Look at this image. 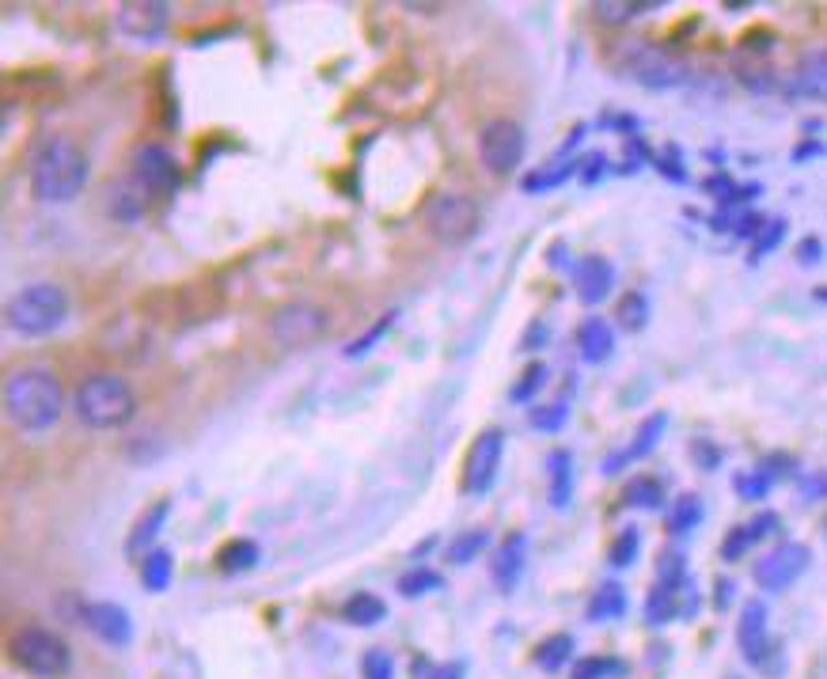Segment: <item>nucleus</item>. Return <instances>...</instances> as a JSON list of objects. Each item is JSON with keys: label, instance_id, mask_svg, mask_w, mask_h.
Segmentation results:
<instances>
[{"label": "nucleus", "instance_id": "1", "mask_svg": "<svg viewBox=\"0 0 827 679\" xmlns=\"http://www.w3.org/2000/svg\"><path fill=\"white\" fill-rule=\"evenodd\" d=\"M4 418L12 429L35 437L50 433L65 414V383L46 365H20L4 376Z\"/></svg>", "mask_w": 827, "mask_h": 679}, {"label": "nucleus", "instance_id": "2", "mask_svg": "<svg viewBox=\"0 0 827 679\" xmlns=\"http://www.w3.org/2000/svg\"><path fill=\"white\" fill-rule=\"evenodd\" d=\"M91 179V160L84 144L68 134H50L30 156V190L46 205H68Z\"/></svg>", "mask_w": 827, "mask_h": 679}, {"label": "nucleus", "instance_id": "3", "mask_svg": "<svg viewBox=\"0 0 827 679\" xmlns=\"http://www.w3.org/2000/svg\"><path fill=\"white\" fill-rule=\"evenodd\" d=\"M73 414L80 426L96 429V433H111V429H122L137 418V391L118 373H91L76 383Z\"/></svg>", "mask_w": 827, "mask_h": 679}, {"label": "nucleus", "instance_id": "4", "mask_svg": "<svg viewBox=\"0 0 827 679\" xmlns=\"http://www.w3.org/2000/svg\"><path fill=\"white\" fill-rule=\"evenodd\" d=\"M73 312V297L58 281H30L15 289L4 304V323L20 338H46L61 330Z\"/></svg>", "mask_w": 827, "mask_h": 679}, {"label": "nucleus", "instance_id": "5", "mask_svg": "<svg viewBox=\"0 0 827 679\" xmlns=\"http://www.w3.org/2000/svg\"><path fill=\"white\" fill-rule=\"evenodd\" d=\"M615 68L649 91H672V88H684V84L691 80L687 61L676 58V53H668L656 42H626L623 50L615 53Z\"/></svg>", "mask_w": 827, "mask_h": 679}, {"label": "nucleus", "instance_id": "6", "mask_svg": "<svg viewBox=\"0 0 827 679\" xmlns=\"http://www.w3.org/2000/svg\"><path fill=\"white\" fill-rule=\"evenodd\" d=\"M425 231H429L437 243L444 247H463L478 236V225H483V213H478V202L460 190H440L425 202L422 210Z\"/></svg>", "mask_w": 827, "mask_h": 679}, {"label": "nucleus", "instance_id": "7", "mask_svg": "<svg viewBox=\"0 0 827 679\" xmlns=\"http://www.w3.org/2000/svg\"><path fill=\"white\" fill-rule=\"evenodd\" d=\"M8 653H12V661L23 668V672H30L38 679H58L68 672V665H73L68 642L46 627H20L12 638H8Z\"/></svg>", "mask_w": 827, "mask_h": 679}, {"label": "nucleus", "instance_id": "8", "mask_svg": "<svg viewBox=\"0 0 827 679\" xmlns=\"http://www.w3.org/2000/svg\"><path fill=\"white\" fill-rule=\"evenodd\" d=\"M266 327H270V338H274L281 350H300V345H312L327 335L330 315L327 307L312 304V300H289V304L270 312Z\"/></svg>", "mask_w": 827, "mask_h": 679}, {"label": "nucleus", "instance_id": "9", "mask_svg": "<svg viewBox=\"0 0 827 679\" xmlns=\"http://www.w3.org/2000/svg\"><path fill=\"white\" fill-rule=\"evenodd\" d=\"M524 152H528V134H524L521 122L513 118H493L478 129V160L490 175L505 179L516 167L524 164Z\"/></svg>", "mask_w": 827, "mask_h": 679}, {"label": "nucleus", "instance_id": "10", "mask_svg": "<svg viewBox=\"0 0 827 679\" xmlns=\"http://www.w3.org/2000/svg\"><path fill=\"white\" fill-rule=\"evenodd\" d=\"M501 452H505V433L501 429H483L471 444L467 460H463V493L483 498L493 490L501 470Z\"/></svg>", "mask_w": 827, "mask_h": 679}, {"label": "nucleus", "instance_id": "11", "mask_svg": "<svg viewBox=\"0 0 827 679\" xmlns=\"http://www.w3.org/2000/svg\"><path fill=\"white\" fill-rule=\"evenodd\" d=\"M114 27H118L122 38L137 46H152L167 35L172 27V8L167 4H152V0H137V4H122L114 12Z\"/></svg>", "mask_w": 827, "mask_h": 679}, {"label": "nucleus", "instance_id": "12", "mask_svg": "<svg viewBox=\"0 0 827 679\" xmlns=\"http://www.w3.org/2000/svg\"><path fill=\"white\" fill-rule=\"evenodd\" d=\"M809 558H813V551H809L805 543H782V546H775V551L763 554V558L755 562V584H760V589H767V592L790 589V584L809 569Z\"/></svg>", "mask_w": 827, "mask_h": 679}, {"label": "nucleus", "instance_id": "13", "mask_svg": "<svg viewBox=\"0 0 827 679\" xmlns=\"http://www.w3.org/2000/svg\"><path fill=\"white\" fill-rule=\"evenodd\" d=\"M134 183L145 194H167L179 187V164L164 144H141L134 152Z\"/></svg>", "mask_w": 827, "mask_h": 679}, {"label": "nucleus", "instance_id": "14", "mask_svg": "<svg viewBox=\"0 0 827 679\" xmlns=\"http://www.w3.org/2000/svg\"><path fill=\"white\" fill-rule=\"evenodd\" d=\"M80 623L114 650H126L134 642V623H129V612L122 604H106V600L80 604Z\"/></svg>", "mask_w": 827, "mask_h": 679}, {"label": "nucleus", "instance_id": "15", "mask_svg": "<svg viewBox=\"0 0 827 679\" xmlns=\"http://www.w3.org/2000/svg\"><path fill=\"white\" fill-rule=\"evenodd\" d=\"M737 645H740V653H744L748 665H755V668L767 672L770 630H767V604H763V600H748L744 604L740 623H737Z\"/></svg>", "mask_w": 827, "mask_h": 679}, {"label": "nucleus", "instance_id": "16", "mask_svg": "<svg viewBox=\"0 0 827 679\" xmlns=\"http://www.w3.org/2000/svg\"><path fill=\"white\" fill-rule=\"evenodd\" d=\"M574 285H577V297L585 304H604L615 289V269L604 254H585L581 262L574 266Z\"/></svg>", "mask_w": 827, "mask_h": 679}, {"label": "nucleus", "instance_id": "17", "mask_svg": "<svg viewBox=\"0 0 827 679\" xmlns=\"http://www.w3.org/2000/svg\"><path fill=\"white\" fill-rule=\"evenodd\" d=\"M524 558H528V536L524 531H513V536L501 539V546L493 551V584H498V592H516V584H521L524 577Z\"/></svg>", "mask_w": 827, "mask_h": 679}, {"label": "nucleus", "instance_id": "18", "mask_svg": "<svg viewBox=\"0 0 827 679\" xmlns=\"http://www.w3.org/2000/svg\"><path fill=\"white\" fill-rule=\"evenodd\" d=\"M167 516H172V501H167V498L152 501V505L145 508L141 516H137L134 528H129V539H126V554H129V558H149V554L156 551L152 543H156V536L164 531Z\"/></svg>", "mask_w": 827, "mask_h": 679}, {"label": "nucleus", "instance_id": "19", "mask_svg": "<svg viewBox=\"0 0 827 679\" xmlns=\"http://www.w3.org/2000/svg\"><path fill=\"white\" fill-rule=\"evenodd\" d=\"M664 429H668V414H664V411L649 414V418L641 422L638 433H634V444H630V449H623L619 455H607V460H604V475H619V470L626 467V463L646 460V455L653 452L656 444H661Z\"/></svg>", "mask_w": 827, "mask_h": 679}, {"label": "nucleus", "instance_id": "20", "mask_svg": "<svg viewBox=\"0 0 827 679\" xmlns=\"http://www.w3.org/2000/svg\"><path fill=\"white\" fill-rule=\"evenodd\" d=\"M786 96L790 99H813V103H827V53H809L786 80Z\"/></svg>", "mask_w": 827, "mask_h": 679}, {"label": "nucleus", "instance_id": "21", "mask_svg": "<svg viewBox=\"0 0 827 679\" xmlns=\"http://www.w3.org/2000/svg\"><path fill=\"white\" fill-rule=\"evenodd\" d=\"M687 592H691V581H656L646 600V619L653 623V627H668L672 619L687 615V607L679 604Z\"/></svg>", "mask_w": 827, "mask_h": 679}, {"label": "nucleus", "instance_id": "22", "mask_svg": "<svg viewBox=\"0 0 827 679\" xmlns=\"http://www.w3.org/2000/svg\"><path fill=\"white\" fill-rule=\"evenodd\" d=\"M615 350V330L607 319H600V315H589V319L577 327V353H581V361H589V365H600V361H607Z\"/></svg>", "mask_w": 827, "mask_h": 679}, {"label": "nucleus", "instance_id": "23", "mask_svg": "<svg viewBox=\"0 0 827 679\" xmlns=\"http://www.w3.org/2000/svg\"><path fill=\"white\" fill-rule=\"evenodd\" d=\"M547 478H551V505L566 508L569 498H574V455L566 449H554L551 460H547Z\"/></svg>", "mask_w": 827, "mask_h": 679}, {"label": "nucleus", "instance_id": "24", "mask_svg": "<svg viewBox=\"0 0 827 679\" xmlns=\"http://www.w3.org/2000/svg\"><path fill=\"white\" fill-rule=\"evenodd\" d=\"M585 615H589V623H615V619H623V615H626V592H623V584H615V581L600 584V589L592 592Z\"/></svg>", "mask_w": 827, "mask_h": 679}, {"label": "nucleus", "instance_id": "25", "mask_svg": "<svg viewBox=\"0 0 827 679\" xmlns=\"http://www.w3.org/2000/svg\"><path fill=\"white\" fill-rule=\"evenodd\" d=\"M384 615H388V604L376 592H353L342 604V619L350 627H376V623H384Z\"/></svg>", "mask_w": 827, "mask_h": 679}, {"label": "nucleus", "instance_id": "26", "mask_svg": "<svg viewBox=\"0 0 827 679\" xmlns=\"http://www.w3.org/2000/svg\"><path fill=\"white\" fill-rule=\"evenodd\" d=\"M490 546V528H467V531H455V539L448 543L444 558L452 562V566H471V562L478 558V554Z\"/></svg>", "mask_w": 827, "mask_h": 679}, {"label": "nucleus", "instance_id": "27", "mask_svg": "<svg viewBox=\"0 0 827 679\" xmlns=\"http://www.w3.org/2000/svg\"><path fill=\"white\" fill-rule=\"evenodd\" d=\"M574 650H577L574 634H551L536 645V665L543 668V672H559V668H566L569 661H574Z\"/></svg>", "mask_w": 827, "mask_h": 679}, {"label": "nucleus", "instance_id": "28", "mask_svg": "<svg viewBox=\"0 0 827 679\" xmlns=\"http://www.w3.org/2000/svg\"><path fill=\"white\" fill-rule=\"evenodd\" d=\"M254 562H259V543L254 539H231L216 554L221 574H247V569H254Z\"/></svg>", "mask_w": 827, "mask_h": 679}, {"label": "nucleus", "instance_id": "29", "mask_svg": "<svg viewBox=\"0 0 827 679\" xmlns=\"http://www.w3.org/2000/svg\"><path fill=\"white\" fill-rule=\"evenodd\" d=\"M440 589H444V577H440L433 566H411L403 577H399V592H403L406 600L429 596V592H440Z\"/></svg>", "mask_w": 827, "mask_h": 679}, {"label": "nucleus", "instance_id": "30", "mask_svg": "<svg viewBox=\"0 0 827 679\" xmlns=\"http://www.w3.org/2000/svg\"><path fill=\"white\" fill-rule=\"evenodd\" d=\"M702 516H706V508H702V498H694V493H684V498H676V505H672V513H668V531H672V536H687L691 528H699Z\"/></svg>", "mask_w": 827, "mask_h": 679}, {"label": "nucleus", "instance_id": "31", "mask_svg": "<svg viewBox=\"0 0 827 679\" xmlns=\"http://www.w3.org/2000/svg\"><path fill=\"white\" fill-rule=\"evenodd\" d=\"M623 505L626 508H661L664 505V486L649 475H638L630 486L623 490Z\"/></svg>", "mask_w": 827, "mask_h": 679}, {"label": "nucleus", "instance_id": "32", "mask_svg": "<svg viewBox=\"0 0 827 679\" xmlns=\"http://www.w3.org/2000/svg\"><path fill=\"white\" fill-rule=\"evenodd\" d=\"M172 574H175V562L167 551H152L149 558H141V581L149 592H164L172 584Z\"/></svg>", "mask_w": 827, "mask_h": 679}, {"label": "nucleus", "instance_id": "33", "mask_svg": "<svg viewBox=\"0 0 827 679\" xmlns=\"http://www.w3.org/2000/svg\"><path fill=\"white\" fill-rule=\"evenodd\" d=\"M396 319H399L396 312H384L380 319H376L373 327L365 330V335H361V338H353V342L346 345V350H342V357H346V361H358V357H365V353H373V345L380 342L384 335H388V330H391V323H396Z\"/></svg>", "mask_w": 827, "mask_h": 679}, {"label": "nucleus", "instance_id": "34", "mask_svg": "<svg viewBox=\"0 0 827 679\" xmlns=\"http://www.w3.org/2000/svg\"><path fill=\"white\" fill-rule=\"evenodd\" d=\"M626 665L615 657H600V653H592V657H581L574 665V679H612V676H623Z\"/></svg>", "mask_w": 827, "mask_h": 679}, {"label": "nucleus", "instance_id": "35", "mask_svg": "<svg viewBox=\"0 0 827 679\" xmlns=\"http://www.w3.org/2000/svg\"><path fill=\"white\" fill-rule=\"evenodd\" d=\"M615 319H619L626 330H641V327H646V319H649L646 292H626V297L619 300V307H615Z\"/></svg>", "mask_w": 827, "mask_h": 679}, {"label": "nucleus", "instance_id": "36", "mask_svg": "<svg viewBox=\"0 0 827 679\" xmlns=\"http://www.w3.org/2000/svg\"><path fill=\"white\" fill-rule=\"evenodd\" d=\"M770 482H775V478H770L763 467L744 470V475L732 478V486H737V493H740V498H744V501H763V498H767V493H770Z\"/></svg>", "mask_w": 827, "mask_h": 679}, {"label": "nucleus", "instance_id": "37", "mask_svg": "<svg viewBox=\"0 0 827 679\" xmlns=\"http://www.w3.org/2000/svg\"><path fill=\"white\" fill-rule=\"evenodd\" d=\"M547 376H551V373H547L543 361H536V365H528V368H524L521 380L513 383V391H509V399H513V403H528V399L536 395V391L547 383Z\"/></svg>", "mask_w": 827, "mask_h": 679}, {"label": "nucleus", "instance_id": "38", "mask_svg": "<svg viewBox=\"0 0 827 679\" xmlns=\"http://www.w3.org/2000/svg\"><path fill=\"white\" fill-rule=\"evenodd\" d=\"M638 551H641L638 528H623L619 536H615V543H612V566H615V569L634 566V562H638Z\"/></svg>", "mask_w": 827, "mask_h": 679}, {"label": "nucleus", "instance_id": "39", "mask_svg": "<svg viewBox=\"0 0 827 679\" xmlns=\"http://www.w3.org/2000/svg\"><path fill=\"white\" fill-rule=\"evenodd\" d=\"M528 422H531V429H539V433H559V429L569 422V406L566 403L536 406V411L528 414Z\"/></svg>", "mask_w": 827, "mask_h": 679}, {"label": "nucleus", "instance_id": "40", "mask_svg": "<svg viewBox=\"0 0 827 679\" xmlns=\"http://www.w3.org/2000/svg\"><path fill=\"white\" fill-rule=\"evenodd\" d=\"M577 167H581V164H559V167H551V172L543 167V172H536V175H528V179H524V190H528V194H536V190L562 187V183H566L569 175L577 172Z\"/></svg>", "mask_w": 827, "mask_h": 679}, {"label": "nucleus", "instance_id": "41", "mask_svg": "<svg viewBox=\"0 0 827 679\" xmlns=\"http://www.w3.org/2000/svg\"><path fill=\"white\" fill-rule=\"evenodd\" d=\"M361 679H396V661L388 650H368L361 657Z\"/></svg>", "mask_w": 827, "mask_h": 679}, {"label": "nucleus", "instance_id": "42", "mask_svg": "<svg viewBox=\"0 0 827 679\" xmlns=\"http://www.w3.org/2000/svg\"><path fill=\"white\" fill-rule=\"evenodd\" d=\"M782 236H786V221H767V228H763L760 236H755V243H752V262L767 259V254L782 243Z\"/></svg>", "mask_w": 827, "mask_h": 679}, {"label": "nucleus", "instance_id": "43", "mask_svg": "<svg viewBox=\"0 0 827 679\" xmlns=\"http://www.w3.org/2000/svg\"><path fill=\"white\" fill-rule=\"evenodd\" d=\"M649 8H656V4H615V0H600L597 15L604 23H626V20H634V15L649 12Z\"/></svg>", "mask_w": 827, "mask_h": 679}, {"label": "nucleus", "instance_id": "44", "mask_svg": "<svg viewBox=\"0 0 827 679\" xmlns=\"http://www.w3.org/2000/svg\"><path fill=\"white\" fill-rule=\"evenodd\" d=\"M755 546V539H752V531H748V524H740V528H732L729 536H725V543H722V558L725 562H737L740 554H748Z\"/></svg>", "mask_w": 827, "mask_h": 679}, {"label": "nucleus", "instance_id": "45", "mask_svg": "<svg viewBox=\"0 0 827 679\" xmlns=\"http://www.w3.org/2000/svg\"><path fill=\"white\" fill-rule=\"evenodd\" d=\"M691 455H694V463H699V467H706V470H714L717 463H722V452H717L710 441H694L691 444Z\"/></svg>", "mask_w": 827, "mask_h": 679}, {"label": "nucleus", "instance_id": "46", "mask_svg": "<svg viewBox=\"0 0 827 679\" xmlns=\"http://www.w3.org/2000/svg\"><path fill=\"white\" fill-rule=\"evenodd\" d=\"M775 528H778V516H775V513H760L755 520H748V531H752L755 543H760V539H767Z\"/></svg>", "mask_w": 827, "mask_h": 679}, {"label": "nucleus", "instance_id": "47", "mask_svg": "<svg viewBox=\"0 0 827 679\" xmlns=\"http://www.w3.org/2000/svg\"><path fill=\"white\" fill-rule=\"evenodd\" d=\"M604 164H607V156H604V152H592V156L589 160H585V172H581V179L585 183H597L600 179V175H604Z\"/></svg>", "mask_w": 827, "mask_h": 679}, {"label": "nucleus", "instance_id": "48", "mask_svg": "<svg viewBox=\"0 0 827 679\" xmlns=\"http://www.w3.org/2000/svg\"><path fill=\"white\" fill-rule=\"evenodd\" d=\"M820 254H824V243H820V239H805V243L798 247V259L805 262V266H813V262H820Z\"/></svg>", "mask_w": 827, "mask_h": 679}, {"label": "nucleus", "instance_id": "49", "mask_svg": "<svg viewBox=\"0 0 827 679\" xmlns=\"http://www.w3.org/2000/svg\"><path fill=\"white\" fill-rule=\"evenodd\" d=\"M425 679H463V665H437L425 672Z\"/></svg>", "mask_w": 827, "mask_h": 679}, {"label": "nucleus", "instance_id": "50", "mask_svg": "<svg viewBox=\"0 0 827 679\" xmlns=\"http://www.w3.org/2000/svg\"><path fill=\"white\" fill-rule=\"evenodd\" d=\"M547 338H551V335H547V327H543V323H536V327L528 330V338H524V350H536V345L547 342Z\"/></svg>", "mask_w": 827, "mask_h": 679}, {"label": "nucleus", "instance_id": "51", "mask_svg": "<svg viewBox=\"0 0 827 679\" xmlns=\"http://www.w3.org/2000/svg\"><path fill=\"white\" fill-rule=\"evenodd\" d=\"M717 592H722V596H717V607H725L732 600V584L729 581H717Z\"/></svg>", "mask_w": 827, "mask_h": 679}]
</instances>
